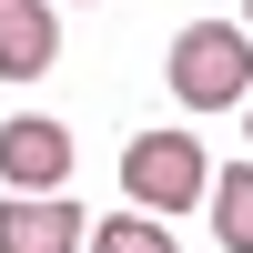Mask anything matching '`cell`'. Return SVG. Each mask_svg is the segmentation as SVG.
I'll return each mask as SVG.
<instances>
[{"mask_svg":"<svg viewBox=\"0 0 253 253\" xmlns=\"http://www.w3.org/2000/svg\"><path fill=\"white\" fill-rule=\"evenodd\" d=\"M213 243L223 253H253V162H223V182H213Z\"/></svg>","mask_w":253,"mask_h":253,"instance_id":"8992f818","label":"cell"},{"mask_svg":"<svg viewBox=\"0 0 253 253\" xmlns=\"http://www.w3.org/2000/svg\"><path fill=\"white\" fill-rule=\"evenodd\" d=\"M243 31H253V10H243Z\"/></svg>","mask_w":253,"mask_h":253,"instance_id":"9c48e42d","label":"cell"},{"mask_svg":"<svg viewBox=\"0 0 253 253\" xmlns=\"http://www.w3.org/2000/svg\"><path fill=\"white\" fill-rule=\"evenodd\" d=\"M0 253H91V223H81L71 193H10L0 203Z\"/></svg>","mask_w":253,"mask_h":253,"instance_id":"277c9868","label":"cell"},{"mask_svg":"<svg viewBox=\"0 0 253 253\" xmlns=\"http://www.w3.org/2000/svg\"><path fill=\"white\" fill-rule=\"evenodd\" d=\"M243 122H253V101H243Z\"/></svg>","mask_w":253,"mask_h":253,"instance_id":"ba28073f","label":"cell"},{"mask_svg":"<svg viewBox=\"0 0 253 253\" xmlns=\"http://www.w3.org/2000/svg\"><path fill=\"white\" fill-rule=\"evenodd\" d=\"M162 81H172L193 112L253 101V31H243V20H193V31L172 41V61H162Z\"/></svg>","mask_w":253,"mask_h":253,"instance_id":"7a4b0ae2","label":"cell"},{"mask_svg":"<svg viewBox=\"0 0 253 253\" xmlns=\"http://www.w3.org/2000/svg\"><path fill=\"white\" fill-rule=\"evenodd\" d=\"M213 162H203L193 132H132L122 142V193H132V213H193V203H213Z\"/></svg>","mask_w":253,"mask_h":253,"instance_id":"6da1fadb","label":"cell"},{"mask_svg":"<svg viewBox=\"0 0 253 253\" xmlns=\"http://www.w3.org/2000/svg\"><path fill=\"white\" fill-rule=\"evenodd\" d=\"M0 182H10V193H61V182H71V132H61L51 112L0 122Z\"/></svg>","mask_w":253,"mask_h":253,"instance_id":"3957f363","label":"cell"},{"mask_svg":"<svg viewBox=\"0 0 253 253\" xmlns=\"http://www.w3.org/2000/svg\"><path fill=\"white\" fill-rule=\"evenodd\" d=\"M91 253H182V243L162 213H112V223H91Z\"/></svg>","mask_w":253,"mask_h":253,"instance_id":"52a82bcc","label":"cell"},{"mask_svg":"<svg viewBox=\"0 0 253 253\" xmlns=\"http://www.w3.org/2000/svg\"><path fill=\"white\" fill-rule=\"evenodd\" d=\"M51 51H61L51 0H0V71H10V81H41V71H51Z\"/></svg>","mask_w":253,"mask_h":253,"instance_id":"5b68a950","label":"cell"}]
</instances>
